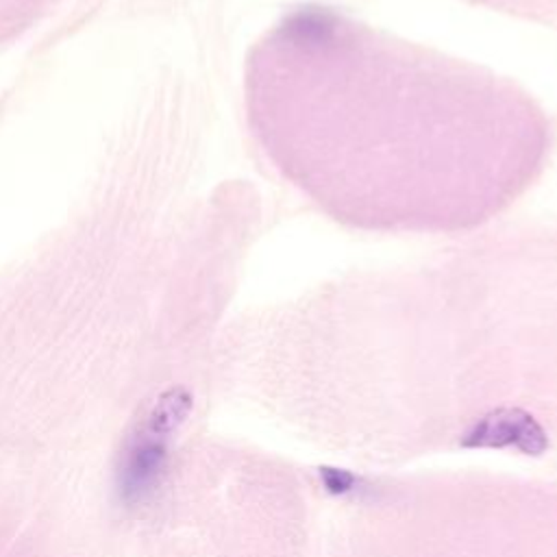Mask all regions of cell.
Masks as SVG:
<instances>
[{"label":"cell","mask_w":557,"mask_h":557,"mask_svg":"<svg viewBox=\"0 0 557 557\" xmlns=\"http://www.w3.org/2000/svg\"><path fill=\"white\" fill-rule=\"evenodd\" d=\"M250 128L274 170L335 222L459 233L542 174L546 111L483 65L302 4L255 44Z\"/></svg>","instance_id":"cell-1"},{"label":"cell","mask_w":557,"mask_h":557,"mask_svg":"<svg viewBox=\"0 0 557 557\" xmlns=\"http://www.w3.org/2000/svg\"><path fill=\"white\" fill-rule=\"evenodd\" d=\"M172 435L144 416L137 431L126 440L115 472L117 494L126 505L144 503L161 485Z\"/></svg>","instance_id":"cell-2"},{"label":"cell","mask_w":557,"mask_h":557,"mask_svg":"<svg viewBox=\"0 0 557 557\" xmlns=\"http://www.w3.org/2000/svg\"><path fill=\"white\" fill-rule=\"evenodd\" d=\"M548 433L533 413L520 407H498L481 416L461 437L463 448H516L524 455L548 450Z\"/></svg>","instance_id":"cell-3"},{"label":"cell","mask_w":557,"mask_h":557,"mask_svg":"<svg viewBox=\"0 0 557 557\" xmlns=\"http://www.w3.org/2000/svg\"><path fill=\"white\" fill-rule=\"evenodd\" d=\"M320 481L324 490L331 494H346L357 485V476L352 472L342 468H331V466L320 468Z\"/></svg>","instance_id":"cell-4"}]
</instances>
